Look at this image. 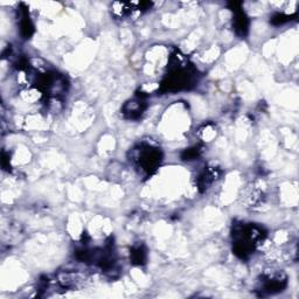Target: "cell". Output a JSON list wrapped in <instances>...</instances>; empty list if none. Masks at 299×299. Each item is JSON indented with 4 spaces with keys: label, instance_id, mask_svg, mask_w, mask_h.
Wrapping results in <instances>:
<instances>
[{
    "label": "cell",
    "instance_id": "obj_5",
    "mask_svg": "<svg viewBox=\"0 0 299 299\" xmlns=\"http://www.w3.org/2000/svg\"><path fill=\"white\" fill-rule=\"evenodd\" d=\"M218 175H220V172L215 167L207 168V170L202 172L199 179H197V186H199L200 191L204 192L209 188V186H212V184L217 179Z\"/></svg>",
    "mask_w": 299,
    "mask_h": 299
},
{
    "label": "cell",
    "instance_id": "obj_8",
    "mask_svg": "<svg viewBox=\"0 0 299 299\" xmlns=\"http://www.w3.org/2000/svg\"><path fill=\"white\" fill-rule=\"evenodd\" d=\"M131 261H132L133 264H137V265H141V264L145 263L146 252H145L144 247L137 246V247L132 248V250H131Z\"/></svg>",
    "mask_w": 299,
    "mask_h": 299
},
{
    "label": "cell",
    "instance_id": "obj_2",
    "mask_svg": "<svg viewBox=\"0 0 299 299\" xmlns=\"http://www.w3.org/2000/svg\"><path fill=\"white\" fill-rule=\"evenodd\" d=\"M133 158L143 171L151 173L162 163L163 155L159 149L151 145H141L138 149H134Z\"/></svg>",
    "mask_w": 299,
    "mask_h": 299
},
{
    "label": "cell",
    "instance_id": "obj_4",
    "mask_svg": "<svg viewBox=\"0 0 299 299\" xmlns=\"http://www.w3.org/2000/svg\"><path fill=\"white\" fill-rule=\"evenodd\" d=\"M230 8L235 13V18L233 21L235 32H236L237 35L244 36L248 33V28H249V20H248V16L241 10V4L240 3H231Z\"/></svg>",
    "mask_w": 299,
    "mask_h": 299
},
{
    "label": "cell",
    "instance_id": "obj_10",
    "mask_svg": "<svg viewBox=\"0 0 299 299\" xmlns=\"http://www.w3.org/2000/svg\"><path fill=\"white\" fill-rule=\"evenodd\" d=\"M291 15H285L284 13H277L271 18V23L273 25H282L284 23H288L289 20H291Z\"/></svg>",
    "mask_w": 299,
    "mask_h": 299
},
{
    "label": "cell",
    "instance_id": "obj_3",
    "mask_svg": "<svg viewBox=\"0 0 299 299\" xmlns=\"http://www.w3.org/2000/svg\"><path fill=\"white\" fill-rule=\"evenodd\" d=\"M286 285V277L283 273H272L264 277L262 281V286H261V291L263 293H275L280 292L285 288Z\"/></svg>",
    "mask_w": 299,
    "mask_h": 299
},
{
    "label": "cell",
    "instance_id": "obj_7",
    "mask_svg": "<svg viewBox=\"0 0 299 299\" xmlns=\"http://www.w3.org/2000/svg\"><path fill=\"white\" fill-rule=\"evenodd\" d=\"M20 31H21V34L24 35L25 39H29V37L32 36L33 32H34V27H33V24H32L31 19H29V15H28L26 10H21Z\"/></svg>",
    "mask_w": 299,
    "mask_h": 299
},
{
    "label": "cell",
    "instance_id": "obj_6",
    "mask_svg": "<svg viewBox=\"0 0 299 299\" xmlns=\"http://www.w3.org/2000/svg\"><path fill=\"white\" fill-rule=\"evenodd\" d=\"M145 108L146 105L142 98L132 99L124 105L123 111L129 118H137V117H139L143 111L145 110Z\"/></svg>",
    "mask_w": 299,
    "mask_h": 299
},
{
    "label": "cell",
    "instance_id": "obj_1",
    "mask_svg": "<svg viewBox=\"0 0 299 299\" xmlns=\"http://www.w3.org/2000/svg\"><path fill=\"white\" fill-rule=\"evenodd\" d=\"M175 68L172 69L162 84L163 91H179L187 89L195 82V71L188 69L184 62L175 63Z\"/></svg>",
    "mask_w": 299,
    "mask_h": 299
},
{
    "label": "cell",
    "instance_id": "obj_9",
    "mask_svg": "<svg viewBox=\"0 0 299 299\" xmlns=\"http://www.w3.org/2000/svg\"><path fill=\"white\" fill-rule=\"evenodd\" d=\"M201 152V150H200V147H192V149H188L186 150L184 152L183 154V158L185 160H193V159H195L199 157V154Z\"/></svg>",
    "mask_w": 299,
    "mask_h": 299
}]
</instances>
